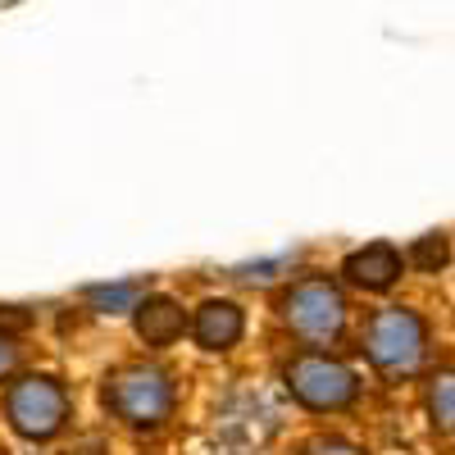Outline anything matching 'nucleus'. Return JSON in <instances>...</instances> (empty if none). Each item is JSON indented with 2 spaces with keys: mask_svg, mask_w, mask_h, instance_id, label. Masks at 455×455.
<instances>
[{
  "mask_svg": "<svg viewBox=\"0 0 455 455\" xmlns=\"http://www.w3.org/2000/svg\"><path fill=\"white\" fill-rule=\"evenodd\" d=\"M300 455H364V451L351 446V442H337V437H319V442H310Z\"/></svg>",
  "mask_w": 455,
  "mask_h": 455,
  "instance_id": "nucleus-12",
  "label": "nucleus"
},
{
  "mask_svg": "<svg viewBox=\"0 0 455 455\" xmlns=\"http://www.w3.org/2000/svg\"><path fill=\"white\" fill-rule=\"evenodd\" d=\"M446 255H451V246H446V237H442V233L419 237V242L410 246V264H414V269H424V274H437L442 264H446Z\"/></svg>",
  "mask_w": 455,
  "mask_h": 455,
  "instance_id": "nucleus-10",
  "label": "nucleus"
},
{
  "mask_svg": "<svg viewBox=\"0 0 455 455\" xmlns=\"http://www.w3.org/2000/svg\"><path fill=\"white\" fill-rule=\"evenodd\" d=\"M182 310L173 306L169 296H146L137 306V332L141 341H150V347H169V341L182 337Z\"/></svg>",
  "mask_w": 455,
  "mask_h": 455,
  "instance_id": "nucleus-8",
  "label": "nucleus"
},
{
  "mask_svg": "<svg viewBox=\"0 0 455 455\" xmlns=\"http://www.w3.org/2000/svg\"><path fill=\"white\" fill-rule=\"evenodd\" d=\"M401 269H405V259H401V251L387 246V242H373V246L355 251L347 264H341V274H347L355 287H364V291H387V287L401 278Z\"/></svg>",
  "mask_w": 455,
  "mask_h": 455,
  "instance_id": "nucleus-6",
  "label": "nucleus"
},
{
  "mask_svg": "<svg viewBox=\"0 0 455 455\" xmlns=\"http://www.w3.org/2000/svg\"><path fill=\"white\" fill-rule=\"evenodd\" d=\"M14 360H19V347H14V341H10L5 332H0V378H5V373L14 369Z\"/></svg>",
  "mask_w": 455,
  "mask_h": 455,
  "instance_id": "nucleus-13",
  "label": "nucleus"
},
{
  "mask_svg": "<svg viewBox=\"0 0 455 455\" xmlns=\"http://www.w3.org/2000/svg\"><path fill=\"white\" fill-rule=\"evenodd\" d=\"M428 419L442 433H455V369L437 373L428 383Z\"/></svg>",
  "mask_w": 455,
  "mask_h": 455,
  "instance_id": "nucleus-9",
  "label": "nucleus"
},
{
  "mask_svg": "<svg viewBox=\"0 0 455 455\" xmlns=\"http://www.w3.org/2000/svg\"><path fill=\"white\" fill-rule=\"evenodd\" d=\"M105 401L132 428H156V424L169 419V410H173V383H169V373L156 369V364H132V369L109 378Z\"/></svg>",
  "mask_w": 455,
  "mask_h": 455,
  "instance_id": "nucleus-1",
  "label": "nucleus"
},
{
  "mask_svg": "<svg viewBox=\"0 0 455 455\" xmlns=\"http://www.w3.org/2000/svg\"><path fill=\"white\" fill-rule=\"evenodd\" d=\"M64 414H68V401H64V387L55 383V378H19V383L10 387L5 396V419L19 437L28 442H46L64 428Z\"/></svg>",
  "mask_w": 455,
  "mask_h": 455,
  "instance_id": "nucleus-2",
  "label": "nucleus"
},
{
  "mask_svg": "<svg viewBox=\"0 0 455 455\" xmlns=\"http://www.w3.org/2000/svg\"><path fill=\"white\" fill-rule=\"evenodd\" d=\"M283 315H287L296 337L323 347V341H332L341 332V323H347V296H341L328 278H306L287 291Z\"/></svg>",
  "mask_w": 455,
  "mask_h": 455,
  "instance_id": "nucleus-4",
  "label": "nucleus"
},
{
  "mask_svg": "<svg viewBox=\"0 0 455 455\" xmlns=\"http://www.w3.org/2000/svg\"><path fill=\"white\" fill-rule=\"evenodd\" d=\"M287 387L300 405H310V410H347L360 392L355 383V373L347 364H337L328 355H296L287 364Z\"/></svg>",
  "mask_w": 455,
  "mask_h": 455,
  "instance_id": "nucleus-5",
  "label": "nucleus"
},
{
  "mask_svg": "<svg viewBox=\"0 0 455 455\" xmlns=\"http://www.w3.org/2000/svg\"><path fill=\"white\" fill-rule=\"evenodd\" d=\"M242 328H246V319L233 300H205L196 310V341L205 351H228L242 337Z\"/></svg>",
  "mask_w": 455,
  "mask_h": 455,
  "instance_id": "nucleus-7",
  "label": "nucleus"
},
{
  "mask_svg": "<svg viewBox=\"0 0 455 455\" xmlns=\"http://www.w3.org/2000/svg\"><path fill=\"white\" fill-rule=\"evenodd\" d=\"M424 347H428V332L414 310H378L364 337L369 360L383 373H414L424 360Z\"/></svg>",
  "mask_w": 455,
  "mask_h": 455,
  "instance_id": "nucleus-3",
  "label": "nucleus"
},
{
  "mask_svg": "<svg viewBox=\"0 0 455 455\" xmlns=\"http://www.w3.org/2000/svg\"><path fill=\"white\" fill-rule=\"evenodd\" d=\"M87 300L96 310H109V315L114 310H137V287L132 283H124V287H92Z\"/></svg>",
  "mask_w": 455,
  "mask_h": 455,
  "instance_id": "nucleus-11",
  "label": "nucleus"
}]
</instances>
